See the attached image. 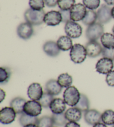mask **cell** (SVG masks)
Instances as JSON below:
<instances>
[{"label": "cell", "mask_w": 114, "mask_h": 127, "mask_svg": "<svg viewBox=\"0 0 114 127\" xmlns=\"http://www.w3.org/2000/svg\"><path fill=\"white\" fill-rule=\"evenodd\" d=\"M17 33L18 36L22 39L28 40L33 33L32 25L27 22L22 23L18 26Z\"/></svg>", "instance_id": "cell-13"}, {"label": "cell", "mask_w": 114, "mask_h": 127, "mask_svg": "<svg viewBox=\"0 0 114 127\" xmlns=\"http://www.w3.org/2000/svg\"><path fill=\"white\" fill-rule=\"evenodd\" d=\"M75 107L78 108L82 112L85 113L89 109L90 101L86 95L83 94H81L80 99Z\"/></svg>", "instance_id": "cell-26"}, {"label": "cell", "mask_w": 114, "mask_h": 127, "mask_svg": "<svg viewBox=\"0 0 114 127\" xmlns=\"http://www.w3.org/2000/svg\"><path fill=\"white\" fill-rule=\"evenodd\" d=\"M93 127H107L106 124L102 123H99L96 124L95 125L93 126Z\"/></svg>", "instance_id": "cell-42"}, {"label": "cell", "mask_w": 114, "mask_h": 127, "mask_svg": "<svg viewBox=\"0 0 114 127\" xmlns=\"http://www.w3.org/2000/svg\"><path fill=\"white\" fill-rule=\"evenodd\" d=\"M107 5L112 6L114 5V0H104Z\"/></svg>", "instance_id": "cell-41"}, {"label": "cell", "mask_w": 114, "mask_h": 127, "mask_svg": "<svg viewBox=\"0 0 114 127\" xmlns=\"http://www.w3.org/2000/svg\"><path fill=\"white\" fill-rule=\"evenodd\" d=\"M65 127H81V126L77 122H67L65 126Z\"/></svg>", "instance_id": "cell-39"}, {"label": "cell", "mask_w": 114, "mask_h": 127, "mask_svg": "<svg viewBox=\"0 0 114 127\" xmlns=\"http://www.w3.org/2000/svg\"><path fill=\"white\" fill-rule=\"evenodd\" d=\"M26 103V101L25 99L21 97H16L10 102V106L14 109L16 114H21L24 113V108Z\"/></svg>", "instance_id": "cell-20"}, {"label": "cell", "mask_w": 114, "mask_h": 127, "mask_svg": "<svg viewBox=\"0 0 114 127\" xmlns=\"http://www.w3.org/2000/svg\"><path fill=\"white\" fill-rule=\"evenodd\" d=\"M111 14H112V17L114 19V6L112 8V10H111Z\"/></svg>", "instance_id": "cell-44"}, {"label": "cell", "mask_w": 114, "mask_h": 127, "mask_svg": "<svg viewBox=\"0 0 114 127\" xmlns=\"http://www.w3.org/2000/svg\"><path fill=\"white\" fill-rule=\"evenodd\" d=\"M44 0H29V6L30 8L34 10H42L45 7Z\"/></svg>", "instance_id": "cell-33"}, {"label": "cell", "mask_w": 114, "mask_h": 127, "mask_svg": "<svg viewBox=\"0 0 114 127\" xmlns=\"http://www.w3.org/2000/svg\"><path fill=\"white\" fill-rule=\"evenodd\" d=\"M114 67L113 60L107 58H102L98 61L96 65L97 72L101 74H108L112 71Z\"/></svg>", "instance_id": "cell-6"}, {"label": "cell", "mask_w": 114, "mask_h": 127, "mask_svg": "<svg viewBox=\"0 0 114 127\" xmlns=\"http://www.w3.org/2000/svg\"><path fill=\"white\" fill-rule=\"evenodd\" d=\"M84 4L88 10H94L99 7L100 0H83Z\"/></svg>", "instance_id": "cell-34"}, {"label": "cell", "mask_w": 114, "mask_h": 127, "mask_svg": "<svg viewBox=\"0 0 114 127\" xmlns=\"http://www.w3.org/2000/svg\"><path fill=\"white\" fill-rule=\"evenodd\" d=\"M66 118L69 122H77L82 117V112L76 107L68 109L65 113Z\"/></svg>", "instance_id": "cell-19"}, {"label": "cell", "mask_w": 114, "mask_h": 127, "mask_svg": "<svg viewBox=\"0 0 114 127\" xmlns=\"http://www.w3.org/2000/svg\"><path fill=\"white\" fill-rule=\"evenodd\" d=\"M65 31L68 37L71 38H76L81 36L83 29L78 23L71 20L66 23Z\"/></svg>", "instance_id": "cell-5"}, {"label": "cell", "mask_w": 114, "mask_h": 127, "mask_svg": "<svg viewBox=\"0 0 114 127\" xmlns=\"http://www.w3.org/2000/svg\"><path fill=\"white\" fill-rule=\"evenodd\" d=\"M80 97L81 94L79 90L73 86L67 88L63 92V100L67 105L71 106H76L80 99Z\"/></svg>", "instance_id": "cell-3"}, {"label": "cell", "mask_w": 114, "mask_h": 127, "mask_svg": "<svg viewBox=\"0 0 114 127\" xmlns=\"http://www.w3.org/2000/svg\"></svg>", "instance_id": "cell-47"}, {"label": "cell", "mask_w": 114, "mask_h": 127, "mask_svg": "<svg viewBox=\"0 0 114 127\" xmlns=\"http://www.w3.org/2000/svg\"><path fill=\"white\" fill-rule=\"evenodd\" d=\"M57 81L61 87L67 88L71 85L72 78L70 75L67 73L61 74L58 77Z\"/></svg>", "instance_id": "cell-25"}, {"label": "cell", "mask_w": 114, "mask_h": 127, "mask_svg": "<svg viewBox=\"0 0 114 127\" xmlns=\"http://www.w3.org/2000/svg\"><path fill=\"white\" fill-rule=\"evenodd\" d=\"M43 50L50 57H56L60 54L61 50L59 49L57 42L49 41L44 44L43 46Z\"/></svg>", "instance_id": "cell-16"}, {"label": "cell", "mask_w": 114, "mask_h": 127, "mask_svg": "<svg viewBox=\"0 0 114 127\" xmlns=\"http://www.w3.org/2000/svg\"><path fill=\"white\" fill-rule=\"evenodd\" d=\"M84 120L86 123L91 126L100 123L101 121V114L95 109H88L84 114Z\"/></svg>", "instance_id": "cell-15"}, {"label": "cell", "mask_w": 114, "mask_h": 127, "mask_svg": "<svg viewBox=\"0 0 114 127\" xmlns=\"http://www.w3.org/2000/svg\"><path fill=\"white\" fill-rule=\"evenodd\" d=\"M42 107L39 101L32 100L26 101L24 106V112L27 115L37 117L42 112Z\"/></svg>", "instance_id": "cell-9"}, {"label": "cell", "mask_w": 114, "mask_h": 127, "mask_svg": "<svg viewBox=\"0 0 114 127\" xmlns=\"http://www.w3.org/2000/svg\"><path fill=\"white\" fill-rule=\"evenodd\" d=\"M106 82L109 86L114 87V70H112L106 77Z\"/></svg>", "instance_id": "cell-37"}, {"label": "cell", "mask_w": 114, "mask_h": 127, "mask_svg": "<svg viewBox=\"0 0 114 127\" xmlns=\"http://www.w3.org/2000/svg\"><path fill=\"white\" fill-rule=\"evenodd\" d=\"M49 108L53 114H61L66 110V103L63 99L55 98L50 104Z\"/></svg>", "instance_id": "cell-18"}, {"label": "cell", "mask_w": 114, "mask_h": 127, "mask_svg": "<svg viewBox=\"0 0 114 127\" xmlns=\"http://www.w3.org/2000/svg\"><path fill=\"white\" fill-rule=\"evenodd\" d=\"M11 71L8 67H1L0 68V83L5 84L10 80Z\"/></svg>", "instance_id": "cell-29"}, {"label": "cell", "mask_w": 114, "mask_h": 127, "mask_svg": "<svg viewBox=\"0 0 114 127\" xmlns=\"http://www.w3.org/2000/svg\"><path fill=\"white\" fill-rule=\"evenodd\" d=\"M75 3V0H58L57 4L61 10H70Z\"/></svg>", "instance_id": "cell-32"}, {"label": "cell", "mask_w": 114, "mask_h": 127, "mask_svg": "<svg viewBox=\"0 0 114 127\" xmlns=\"http://www.w3.org/2000/svg\"><path fill=\"white\" fill-rule=\"evenodd\" d=\"M111 9L105 4H102L97 11L98 22L101 24L109 23L112 19Z\"/></svg>", "instance_id": "cell-7"}, {"label": "cell", "mask_w": 114, "mask_h": 127, "mask_svg": "<svg viewBox=\"0 0 114 127\" xmlns=\"http://www.w3.org/2000/svg\"><path fill=\"white\" fill-rule=\"evenodd\" d=\"M87 13L86 7L81 3L75 4L70 10L71 19L75 22L83 20Z\"/></svg>", "instance_id": "cell-8"}, {"label": "cell", "mask_w": 114, "mask_h": 127, "mask_svg": "<svg viewBox=\"0 0 114 127\" xmlns=\"http://www.w3.org/2000/svg\"><path fill=\"white\" fill-rule=\"evenodd\" d=\"M57 44L61 50L68 51L72 49L73 46L71 38L67 36H62L57 41Z\"/></svg>", "instance_id": "cell-21"}, {"label": "cell", "mask_w": 114, "mask_h": 127, "mask_svg": "<svg viewBox=\"0 0 114 127\" xmlns=\"http://www.w3.org/2000/svg\"><path fill=\"white\" fill-rule=\"evenodd\" d=\"M112 31H113V35H114V26L113 27V30H112Z\"/></svg>", "instance_id": "cell-45"}, {"label": "cell", "mask_w": 114, "mask_h": 127, "mask_svg": "<svg viewBox=\"0 0 114 127\" xmlns=\"http://www.w3.org/2000/svg\"><path fill=\"white\" fill-rule=\"evenodd\" d=\"M51 117L53 119L54 126L62 127L65 126L67 123V120L66 118L65 113H63L61 114H53Z\"/></svg>", "instance_id": "cell-28"}, {"label": "cell", "mask_w": 114, "mask_h": 127, "mask_svg": "<svg viewBox=\"0 0 114 127\" xmlns=\"http://www.w3.org/2000/svg\"><path fill=\"white\" fill-rule=\"evenodd\" d=\"M62 16V21L64 23H67V22L71 21V15H70V10H61L59 11Z\"/></svg>", "instance_id": "cell-36"}, {"label": "cell", "mask_w": 114, "mask_h": 127, "mask_svg": "<svg viewBox=\"0 0 114 127\" xmlns=\"http://www.w3.org/2000/svg\"><path fill=\"white\" fill-rule=\"evenodd\" d=\"M101 42L104 47L114 49V35L110 33H104L101 37Z\"/></svg>", "instance_id": "cell-22"}, {"label": "cell", "mask_w": 114, "mask_h": 127, "mask_svg": "<svg viewBox=\"0 0 114 127\" xmlns=\"http://www.w3.org/2000/svg\"><path fill=\"white\" fill-rule=\"evenodd\" d=\"M54 96H53V95L47 93V92H45L43 94L41 98L38 100V101H39V103L42 107L45 108H49L50 104L55 99Z\"/></svg>", "instance_id": "cell-31"}, {"label": "cell", "mask_w": 114, "mask_h": 127, "mask_svg": "<svg viewBox=\"0 0 114 127\" xmlns=\"http://www.w3.org/2000/svg\"><path fill=\"white\" fill-rule=\"evenodd\" d=\"M16 113L12 108L4 107L0 112V122L2 124H9L15 121Z\"/></svg>", "instance_id": "cell-12"}, {"label": "cell", "mask_w": 114, "mask_h": 127, "mask_svg": "<svg viewBox=\"0 0 114 127\" xmlns=\"http://www.w3.org/2000/svg\"><path fill=\"white\" fill-rule=\"evenodd\" d=\"M37 126L38 127H53L54 124L52 118L47 115L42 117L38 119Z\"/></svg>", "instance_id": "cell-30"}, {"label": "cell", "mask_w": 114, "mask_h": 127, "mask_svg": "<svg viewBox=\"0 0 114 127\" xmlns=\"http://www.w3.org/2000/svg\"><path fill=\"white\" fill-rule=\"evenodd\" d=\"M87 52L85 46L80 44L73 45L71 49L70 56L71 60L76 64L83 63L87 56Z\"/></svg>", "instance_id": "cell-2"}, {"label": "cell", "mask_w": 114, "mask_h": 127, "mask_svg": "<svg viewBox=\"0 0 114 127\" xmlns=\"http://www.w3.org/2000/svg\"><path fill=\"white\" fill-rule=\"evenodd\" d=\"M102 55L104 58H107L114 61V49H109L103 47Z\"/></svg>", "instance_id": "cell-35"}, {"label": "cell", "mask_w": 114, "mask_h": 127, "mask_svg": "<svg viewBox=\"0 0 114 127\" xmlns=\"http://www.w3.org/2000/svg\"><path fill=\"white\" fill-rule=\"evenodd\" d=\"M85 48L88 57L94 58L102 54L103 47L97 41H89L86 44Z\"/></svg>", "instance_id": "cell-11"}, {"label": "cell", "mask_w": 114, "mask_h": 127, "mask_svg": "<svg viewBox=\"0 0 114 127\" xmlns=\"http://www.w3.org/2000/svg\"><path fill=\"white\" fill-rule=\"evenodd\" d=\"M46 13L44 10L37 11L28 8L25 11L24 17L27 22L33 26L41 25L44 22Z\"/></svg>", "instance_id": "cell-1"}, {"label": "cell", "mask_w": 114, "mask_h": 127, "mask_svg": "<svg viewBox=\"0 0 114 127\" xmlns=\"http://www.w3.org/2000/svg\"><path fill=\"white\" fill-rule=\"evenodd\" d=\"M113 127H114V125H113Z\"/></svg>", "instance_id": "cell-46"}, {"label": "cell", "mask_w": 114, "mask_h": 127, "mask_svg": "<svg viewBox=\"0 0 114 127\" xmlns=\"http://www.w3.org/2000/svg\"><path fill=\"white\" fill-rule=\"evenodd\" d=\"M104 33V28L102 24L96 22L88 26L86 30V37L89 41H97Z\"/></svg>", "instance_id": "cell-4"}, {"label": "cell", "mask_w": 114, "mask_h": 127, "mask_svg": "<svg viewBox=\"0 0 114 127\" xmlns=\"http://www.w3.org/2000/svg\"><path fill=\"white\" fill-rule=\"evenodd\" d=\"M44 94L43 89L40 84L33 83L29 86L27 89V95L32 100H39Z\"/></svg>", "instance_id": "cell-14"}, {"label": "cell", "mask_w": 114, "mask_h": 127, "mask_svg": "<svg viewBox=\"0 0 114 127\" xmlns=\"http://www.w3.org/2000/svg\"><path fill=\"white\" fill-rule=\"evenodd\" d=\"M0 102H1L5 98V96H6V93L2 89H0Z\"/></svg>", "instance_id": "cell-40"}, {"label": "cell", "mask_w": 114, "mask_h": 127, "mask_svg": "<svg viewBox=\"0 0 114 127\" xmlns=\"http://www.w3.org/2000/svg\"><path fill=\"white\" fill-rule=\"evenodd\" d=\"M96 20H97V12H95L93 10H88L87 11L85 17L82 20V22L84 25L89 26L96 23Z\"/></svg>", "instance_id": "cell-24"}, {"label": "cell", "mask_w": 114, "mask_h": 127, "mask_svg": "<svg viewBox=\"0 0 114 127\" xmlns=\"http://www.w3.org/2000/svg\"><path fill=\"white\" fill-rule=\"evenodd\" d=\"M38 119L37 117H32L31 115H27L25 113H23L20 117L19 122L21 125L25 127L29 124H36L38 123Z\"/></svg>", "instance_id": "cell-23"}, {"label": "cell", "mask_w": 114, "mask_h": 127, "mask_svg": "<svg viewBox=\"0 0 114 127\" xmlns=\"http://www.w3.org/2000/svg\"><path fill=\"white\" fill-rule=\"evenodd\" d=\"M58 0H44L45 3L49 7H54L58 4Z\"/></svg>", "instance_id": "cell-38"}, {"label": "cell", "mask_w": 114, "mask_h": 127, "mask_svg": "<svg viewBox=\"0 0 114 127\" xmlns=\"http://www.w3.org/2000/svg\"><path fill=\"white\" fill-rule=\"evenodd\" d=\"M62 21V16L60 11H51L45 15L44 22L50 26H55Z\"/></svg>", "instance_id": "cell-10"}, {"label": "cell", "mask_w": 114, "mask_h": 127, "mask_svg": "<svg viewBox=\"0 0 114 127\" xmlns=\"http://www.w3.org/2000/svg\"><path fill=\"white\" fill-rule=\"evenodd\" d=\"M101 121L106 125L111 126L114 124V111L108 109L101 114Z\"/></svg>", "instance_id": "cell-27"}, {"label": "cell", "mask_w": 114, "mask_h": 127, "mask_svg": "<svg viewBox=\"0 0 114 127\" xmlns=\"http://www.w3.org/2000/svg\"><path fill=\"white\" fill-rule=\"evenodd\" d=\"M24 127H38L36 124H29V125H27Z\"/></svg>", "instance_id": "cell-43"}, {"label": "cell", "mask_w": 114, "mask_h": 127, "mask_svg": "<svg viewBox=\"0 0 114 127\" xmlns=\"http://www.w3.org/2000/svg\"><path fill=\"white\" fill-rule=\"evenodd\" d=\"M62 87L59 84L57 80L51 79L47 81L45 85V90L47 93L53 96L57 95L62 91Z\"/></svg>", "instance_id": "cell-17"}]
</instances>
